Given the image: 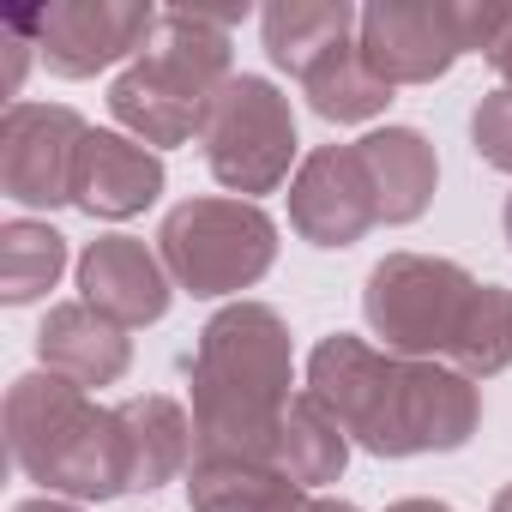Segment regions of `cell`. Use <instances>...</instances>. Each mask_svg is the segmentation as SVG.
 <instances>
[{
  "mask_svg": "<svg viewBox=\"0 0 512 512\" xmlns=\"http://www.w3.org/2000/svg\"><path fill=\"white\" fill-rule=\"evenodd\" d=\"M500 223H506V247H512V193H506V217Z\"/></svg>",
  "mask_w": 512,
  "mask_h": 512,
  "instance_id": "cell-28",
  "label": "cell"
},
{
  "mask_svg": "<svg viewBox=\"0 0 512 512\" xmlns=\"http://www.w3.org/2000/svg\"><path fill=\"white\" fill-rule=\"evenodd\" d=\"M302 91H308V109H314L320 121H338V127H350V121H374V115L392 103V85L374 79V67L362 61L356 43L332 49V55L302 79Z\"/></svg>",
  "mask_w": 512,
  "mask_h": 512,
  "instance_id": "cell-21",
  "label": "cell"
},
{
  "mask_svg": "<svg viewBox=\"0 0 512 512\" xmlns=\"http://www.w3.org/2000/svg\"><path fill=\"white\" fill-rule=\"evenodd\" d=\"M272 464H278L296 488L338 482L344 464H350V434L338 428V416H332L314 392H296V398L284 404L278 434H272Z\"/></svg>",
  "mask_w": 512,
  "mask_h": 512,
  "instance_id": "cell-19",
  "label": "cell"
},
{
  "mask_svg": "<svg viewBox=\"0 0 512 512\" xmlns=\"http://www.w3.org/2000/svg\"><path fill=\"white\" fill-rule=\"evenodd\" d=\"M157 260L187 296H235L278 260V223L253 199H187L157 229Z\"/></svg>",
  "mask_w": 512,
  "mask_h": 512,
  "instance_id": "cell-5",
  "label": "cell"
},
{
  "mask_svg": "<svg viewBox=\"0 0 512 512\" xmlns=\"http://www.w3.org/2000/svg\"><path fill=\"white\" fill-rule=\"evenodd\" d=\"M199 145H205L211 175L235 199L241 193L247 199L253 193H272L290 175V163H296V115H290V97L272 79H260V73H235L217 91V103H211V115L199 127Z\"/></svg>",
  "mask_w": 512,
  "mask_h": 512,
  "instance_id": "cell-7",
  "label": "cell"
},
{
  "mask_svg": "<svg viewBox=\"0 0 512 512\" xmlns=\"http://www.w3.org/2000/svg\"><path fill=\"white\" fill-rule=\"evenodd\" d=\"M290 494H296V482L272 458L193 452V464H187V500H193V512H272Z\"/></svg>",
  "mask_w": 512,
  "mask_h": 512,
  "instance_id": "cell-18",
  "label": "cell"
},
{
  "mask_svg": "<svg viewBox=\"0 0 512 512\" xmlns=\"http://www.w3.org/2000/svg\"><path fill=\"white\" fill-rule=\"evenodd\" d=\"M488 512H512V482H506V488L494 494V506H488Z\"/></svg>",
  "mask_w": 512,
  "mask_h": 512,
  "instance_id": "cell-27",
  "label": "cell"
},
{
  "mask_svg": "<svg viewBox=\"0 0 512 512\" xmlns=\"http://www.w3.org/2000/svg\"><path fill=\"white\" fill-rule=\"evenodd\" d=\"M464 49H476L512 85V7H494V0H464Z\"/></svg>",
  "mask_w": 512,
  "mask_h": 512,
  "instance_id": "cell-22",
  "label": "cell"
},
{
  "mask_svg": "<svg viewBox=\"0 0 512 512\" xmlns=\"http://www.w3.org/2000/svg\"><path fill=\"white\" fill-rule=\"evenodd\" d=\"M272 512H356L350 500H320V494H308V488H296L290 500H278Z\"/></svg>",
  "mask_w": 512,
  "mask_h": 512,
  "instance_id": "cell-24",
  "label": "cell"
},
{
  "mask_svg": "<svg viewBox=\"0 0 512 512\" xmlns=\"http://www.w3.org/2000/svg\"><path fill=\"white\" fill-rule=\"evenodd\" d=\"M290 223L314 247H356L380 223V199L368 187L356 145H320L302 157L290 181Z\"/></svg>",
  "mask_w": 512,
  "mask_h": 512,
  "instance_id": "cell-11",
  "label": "cell"
},
{
  "mask_svg": "<svg viewBox=\"0 0 512 512\" xmlns=\"http://www.w3.org/2000/svg\"><path fill=\"white\" fill-rule=\"evenodd\" d=\"M7 446L13 464L67 500H115L127 494V440L121 416L91 404L85 386L61 374H19L7 392Z\"/></svg>",
  "mask_w": 512,
  "mask_h": 512,
  "instance_id": "cell-3",
  "label": "cell"
},
{
  "mask_svg": "<svg viewBox=\"0 0 512 512\" xmlns=\"http://www.w3.org/2000/svg\"><path fill=\"white\" fill-rule=\"evenodd\" d=\"M308 392L338 416L350 446L374 458L458 452L482 422V392L446 362H410L350 332L320 338L308 356Z\"/></svg>",
  "mask_w": 512,
  "mask_h": 512,
  "instance_id": "cell-1",
  "label": "cell"
},
{
  "mask_svg": "<svg viewBox=\"0 0 512 512\" xmlns=\"http://www.w3.org/2000/svg\"><path fill=\"white\" fill-rule=\"evenodd\" d=\"M386 512H452L446 500H392Z\"/></svg>",
  "mask_w": 512,
  "mask_h": 512,
  "instance_id": "cell-26",
  "label": "cell"
},
{
  "mask_svg": "<svg viewBox=\"0 0 512 512\" xmlns=\"http://www.w3.org/2000/svg\"><path fill=\"white\" fill-rule=\"evenodd\" d=\"M67 272V235L31 217H13L0 229V302L7 308H31L55 290V278Z\"/></svg>",
  "mask_w": 512,
  "mask_h": 512,
  "instance_id": "cell-20",
  "label": "cell"
},
{
  "mask_svg": "<svg viewBox=\"0 0 512 512\" xmlns=\"http://www.w3.org/2000/svg\"><path fill=\"white\" fill-rule=\"evenodd\" d=\"M356 157H362L368 187L380 199V223H416L428 211L440 163L416 127H374L368 139H356Z\"/></svg>",
  "mask_w": 512,
  "mask_h": 512,
  "instance_id": "cell-15",
  "label": "cell"
},
{
  "mask_svg": "<svg viewBox=\"0 0 512 512\" xmlns=\"http://www.w3.org/2000/svg\"><path fill=\"white\" fill-rule=\"evenodd\" d=\"M470 145H476V157H482L488 169H506V175H512V85H500V91H488V97L476 103V115H470Z\"/></svg>",
  "mask_w": 512,
  "mask_h": 512,
  "instance_id": "cell-23",
  "label": "cell"
},
{
  "mask_svg": "<svg viewBox=\"0 0 512 512\" xmlns=\"http://www.w3.org/2000/svg\"><path fill=\"white\" fill-rule=\"evenodd\" d=\"M163 13L139 7V0H61L31 19H13L49 61L55 79H91L115 67L121 55H139L151 43Z\"/></svg>",
  "mask_w": 512,
  "mask_h": 512,
  "instance_id": "cell-9",
  "label": "cell"
},
{
  "mask_svg": "<svg viewBox=\"0 0 512 512\" xmlns=\"http://www.w3.org/2000/svg\"><path fill=\"white\" fill-rule=\"evenodd\" d=\"M115 416H121L127 482H133V488H163V482H175V476L193 464L199 434H193V416H187L175 398H163V392H139V398L115 404Z\"/></svg>",
  "mask_w": 512,
  "mask_h": 512,
  "instance_id": "cell-16",
  "label": "cell"
},
{
  "mask_svg": "<svg viewBox=\"0 0 512 512\" xmlns=\"http://www.w3.org/2000/svg\"><path fill=\"white\" fill-rule=\"evenodd\" d=\"M163 193V157L127 133H85L73 163V205L85 217H139Z\"/></svg>",
  "mask_w": 512,
  "mask_h": 512,
  "instance_id": "cell-13",
  "label": "cell"
},
{
  "mask_svg": "<svg viewBox=\"0 0 512 512\" xmlns=\"http://www.w3.org/2000/svg\"><path fill=\"white\" fill-rule=\"evenodd\" d=\"M13 512H79L73 500H55V494H43V500H19Z\"/></svg>",
  "mask_w": 512,
  "mask_h": 512,
  "instance_id": "cell-25",
  "label": "cell"
},
{
  "mask_svg": "<svg viewBox=\"0 0 512 512\" xmlns=\"http://www.w3.org/2000/svg\"><path fill=\"white\" fill-rule=\"evenodd\" d=\"M37 356H43L49 374H61V380H73V386L91 392V386H115L127 374L133 344L91 302H61V308H49V320L37 332Z\"/></svg>",
  "mask_w": 512,
  "mask_h": 512,
  "instance_id": "cell-14",
  "label": "cell"
},
{
  "mask_svg": "<svg viewBox=\"0 0 512 512\" xmlns=\"http://www.w3.org/2000/svg\"><path fill=\"white\" fill-rule=\"evenodd\" d=\"M85 121L67 103H7L0 121V187L19 205H73V163Z\"/></svg>",
  "mask_w": 512,
  "mask_h": 512,
  "instance_id": "cell-10",
  "label": "cell"
},
{
  "mask_svg": "<svg viewBox=\"0 0 512 512\" xmlns=\"http://www.w3.org/2000/svg\"><path fill=\"white\" fill-rule=\"evenodd\" d=\"M476 278L458 260L434 253H386L362 284V314L380 338V350L410 362H446L458 344V326L470 314Z\"/></svg>",
  "mask_w": 512,
  "mask_h": 512,
  "instance_id": "cell-6",
  "label": "cell"
},
{
  "mask_svg": "<svg viewBox=\"0 0 512 512\" xmlns=\"http://www.w3.org/2000/svg\"><path fill=\"white\" fill-rule=\"evenodd\" d=\"M241 13H163L133 67L109 85L115 121L139 145H187L229 73V25Z\"/></svg>",
  "mask_w": 512,
  "mask_h": 512,
  "instance_id": "cell-4",
  "label": "cell"
},
{
  "mask_svg": "<svg viewBox=\"0 0 512 512\" xmlns=\"http://www.w3.org/2000/svg\"><path fill=\"white\" fill-rule=\"evenodd\" d=\"M79 290L103 320L133 332V326H157L169 314L175 278L139 235H97L79 253Z\"/></svg>",
  "mask_w": 512,
  "mask_h": 512,
  "instance_id": "cell-12",
  "label": "cell"
},
{
  "mask_svg": "<svg viewBox=\"0 0 512 512\" xmlns=\"http://www.w3.org/2000/svg\"><path fill=\"white\" fill-rule=\"evenodd\" d=\"M356 25L362 13L350 0H278V7L260 13V31H266V55L272 67H284L296 85L344 43H356Z\"/></svg>",
  "mask_w": 512,
  "mask_h": 512,
  "instance_id": "cell-17",
  "label": "cell"
},
{
  "mask_svg": "<svg viewBox=\"0 0 512 512\" xmlns=\"http://www.w3.org/2000/svg\"><path fill=\"white\" fill-rule=\"evenodd\" d=\"M356 49L374 67V79L398 85H434L452 73L464 49V0H380L356 25Z\"/></svg>",
  "mask_w": 512,
  "mask_h": 512,
  "instance_id": "cell-8",
  "label": "cell"
},
{
  "mask_svg": "<svg viewBox=\"0 0 512 512\" xmlns=\"http://www.w3.org/2000/svg\"><path fill=\"white\" fill-rule=\"evenodd\" d=\"M193 452H247L272 458V434L284 422L290 392V326L266 302H229L205 320L193 344Z\"/></svg>",
  "mask_w": 512,
  "mask_h": 512,
  "instance_id": "cell-2",
  "label": "cell"
}]
</instances>
